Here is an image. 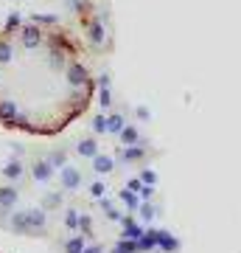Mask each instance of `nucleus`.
<instances>
[{
  "label": "nucleus",
  "mask_w": 241,
  "mask_h": 253,
  "mask_svg": "<svg viewBox=\"0 0 241 253\" xmlns=\"http://www.w3.org/2000/svg\"><path fill=\"white\" fill-rule=\"evenodd\" d=\"M0 228L59 253H177L154 149L121 113L90 110L0 161Z\"/></svg>",
  "instance_id": "nucleus-1"
},
{
  "label": "nucleus",
  "mask_w": 241,
  "mask_h": 253,
  "mask_svg": "<svg viewBox=\"0 0 241 253\" xmlns=\"http://www.w3.org/2000/svg\"><path fill=\"white\" fill-rule=\"evenodd\" d=\"M90 54L68 28L36 17L0 23V126L54 138L96 104Z\"/></svg>",
  "instance_id": "nucleus-2"
},
{
  "label": "nucleus",
  "mask_w": 241,
  "mask_h": 253,
  "mask_svg": "<svg viewBox=\"0 0 241 253\" xmlns=\"http://www.w3.org/2000/svg\"><path fill=\"white\" fill-rule=\"evenodd\" d=\"M70 34L79 40L87 54H101L112 45L107 0H62Z\"/></svg>",
  "instance_id": "nucleus-3"
}]
</instances>
